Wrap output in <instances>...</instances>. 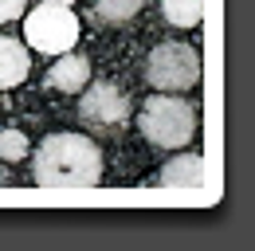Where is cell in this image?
Instances as JSON below:
<instances>
[{
  "instance_id": "obj_5",
  "label": "cell",
  "mask_w": 255,
  "mask_h": 251,
  "mask_svg": "<svg viewBox=\"0 0 255 251\" xmlns=\"http://www.w3.org/2000/svg\"><path fill=\"white\" fill-rule=\"evenodd\" d=\"M129 114V102H126V91L114 87V83H87L83 91V102H79V118L95 129H114L122 126Z\"/></svg>"
},
{
  "instance_id": "obj_12",
  "label": "cell",
  "mask_w": 255,
  "mask_h": 251,
  "mask_svg": "<svg viewBox=\"0 0 255 251\" xmlns=\"http://www.w3.org/2000/svg\"><path fill=\"white\" fill-rule=\"evenodd\" d=\"M24 4H28V0H0V24L16 20V16L24 12Z\"/></svg>"
},
{
  "instance_id": "obj_6",
  "label": "cell",
  "mask_w": 255,
  "mask_h": 251,
  "mask_svg": "<svg viewBox=\"0 0 255 251\" xmlns=\"http://www.w3.org/2000/svg\"><path fill=\"white\" fill-rule=\"evenodd\" d=\"M161 188L169 192H200L204 188V157L200 153H185V157H173L157 177Z\"/></svg>"
},
{
  "instance_id": "obj_13",
  "label": "cell",
  "mask_w": 255,
  "mask_h": 251,
  "mask_svg": "<svg viewBox=\"0 0 255 251\" xmlns=\"http://www.w3.org/2000/svg\"><path fill=\"white\" fill-rule=\"evenodd\" d=\"M47 4H67V0H47Z\"/></svg>"
},
{
  "instance_id": "obj_4",
  "label": "cell",
  "mask_w": 255,
  "mask_h": 251,
  "mask_svg": "<svg viewBox=\"0 0 255 251\" xmlns=\"http://www.w3.org/2000/svg\"><path fill=\"white\" fill-rule=\"evenodd\" d=\"M24 39H28V47H35V51L63 55V51H71L79 43V20H75V12L67 4H47L43 0L24 20Z\"/></svg>"
},
{
  "instance_id": "obj_8",
  "label": "cell",
  "mask_w": 255,
  "mask_h": 251,
  "mask_svg": "<svg viewBox=\"0 0 255 251\" xmlns=\"http://www.w3.org/2000/svg\"><path fill=\"white\" fill-rule=\"evenodd\" d=\"M28 71H32L28 47H24L20 39H8V35H0V91H8V87H20V83L28 79Z\"/></svg>"
},
{
  "instance_id": "obj_7",
  "label": "cell",
  "mask_w": 255,
  "mask_h": 251,
  "mask_svg": "<svg viewBox=\"0 0 255 251\" xmlns=\"http://www.w3.org/2000/svg\"><path fill=\"white\" fill-rule=\"evenodd\" d=\"M87 83H91V63L83 55H67L63 51L59 63H51V71H47V87H55L63 94H79Z\"/></svg>"
},
{
  "instance_id": "obj_3",
  "label": "cell",
  "mask_w": 255,
  "mask_h": 251,
  "mask_svg": "<svg viewBox=\"0 0 255 251\" xmlns=\"http://www.w3.org/2000/svg\"><path fill=\"white\" fill-rule=\"evenodd\" d=\"M145 79H149L153 91H165V94L196 87V79H200V55H196V47L181 43V39L157 43L149 51V59H145Z\"/></svg>"
},
{
  "instance_id": "obj_9",
  "label": "cell",
  "mask_w": 255,
  "mask_h": 251,
  "mask_svg": "<svg viewBox=\"0 0 255 251\" xmlns=\"http://www.w3.org/2000/svg\"><path fill=\"white\" fill-rule=\"evenodd\" d=\"M161 12L173 28H196L204 16V0H161Z\"/></svg>"
},
{
  "instance_id": "obj_11",
  "label": "cell",
  "mask_w": 255,
  "mask_h": 251,
  "mask_svg": "<svg viewBox=\"0 0 255 251\" xmlns=\"http://www.w3.org/2000/svg\"><path fill=\"white\" fill-rule=\"evenodd\" d=\"M28 157V137L20 129H0V161H20Z\"/></svg>"
},
{
  "instance_id": "obj_2",
  "label": "cell",
  "mask_w": 255,
  "mask_h": 251,
  "mask_svg": "<svg viewBox=\"0 0 255 251\" xmlns=\"http://www.w3.org/2000/svg\"><path fill=\"white\" fill-rule=\"evenodd\" d=\"M141 133L157 145V149H181L189 145L196 133V110L185 98L173 94H153L141 110Z\"/></svg>"
},
{
  "instance_id": "obj_1",
  "label": "cell",
  "mask_w": 255,
  "mask_h": 251,
  "mask_svg": "<svg viewBox=\"0 0 255 251\" xmlns=\"http://www.w3.org/2000/svg\"><path fill=\"white\" fill-rule=\"evenodd\" d=\"M32 177L39 188L51 192L95 188L102 181V149L83 133H51L32 157Z\"/></svg>"
},
{
  "instance_id": "obj_10",
  "label": "cell",
  "mask_w": 255,
  "mask_h": 251,
  "mask_svg": "<svg viewBox=\"0 0 255 251\" xmlns=\"http://www.w3.org/2000/svg\"><path fill=\"white\" fill-rule=\"evenodd\" d=\"M141 4L145 0H98L95 12H98L102 24H126V20H133L141 12Z\"/></svg>"
}]
</instances>
